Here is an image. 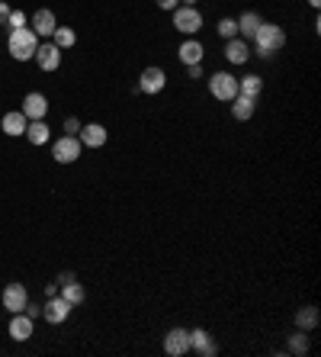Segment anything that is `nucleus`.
<instances>
[{
	"label": "nucleus",
	"instance_id": "nucleus-9",
	"mask_svg": "<svg viewBox=\"0 0 321 357\" xmlns=\"http://www.w3.org/2000/svg\"><path fill=\"white\" fill-rule=\"evenodd\" d=\"M36 65L42 68V71H58V68H61V48H58L55 42H39Z\"/></svg>",
	"mask_w": 321,
	"mask_h": 357
},
{
	"label": "nucleus",
	"instance_id": "nucleus-7",
	"mask_svg": "<svg viewBox=\"0 0 321 357\" xmlns=\"http://www.w3.org/2000/svg\"><path fill=\"white\" fill-rule=\"evenodd\" d=\"M71 302L68 300H61V296H52V300L46 302V306H42V316H46V322L48 325H61V322H68V316H71Z\"/></svg>",
	"mask_w": 321,
	"mask_h": 357
},
{
	"label": "nucleus",
	"instance_id": "nucleus-31",
	"mask_svg": "<svg viewBox=\"0 0 321 357\" xmlns=\"http://www.w3.org/2000/svg\"><path fill=\"white\" fill-rule=\"evenodd\" d=\"M186 75H190L193 81H200V77H202V65H186Z\"/></svg>",
	"mask_w": 321,
	"mask_h": 357
},
{
	"label": "nucleus",
	"instance_id": "nucleus-25",
	"mask_svg": "<svg viewBox=\"0 0 321 357\" xmlns=\"http://www.w3.org/2000/svg\"><path fill=\"white\" fill-rule=\"evenodd\" d=\"M52 42H55L61 52H64V48H74V42H77V32H74L71 26H58L55 32H52Z\"/></svg>",
	"mask_w": 321,
	"mask_h": 357
},
{
	"label": "nucleus",
	"instance_id": "nucleus-5",
	"mask_svg": "<svg viewBox=\"0 0 321 357\" xmlns=\"http://www.w3.org/2000/svg\"><path fill=\"white\" fill-rule=\"evenodd\" d=\"M174 29L184 36H196L202 29V13L196 7H177L174 10Z\"/></svg>",
	"mask_w": 321,
	"mask_h": 357
},
{
	"label": "nucleus",
	"instance_id": "nucleus-32",
	"mask_svg": "<svg viewBox=\"0 0 321 357\" xmlns=\"http://www.w3.org/2000/svg\"><path fill=\"white\" fill-rule=\"evenodd\" d=\"M29 316V319H36V316H42V306H32V302H26V309H23Z\"/></svg>",
	"mask_w": 321,
	"mask_h": 357
},
{
	"label": "nucleus",
	"instance_id": "nucleus-34",
	"mask_svg": "<svg viewBox=\"0 0 321 357\" xmlns=\"http://www.w3.org/2000/svg\"><path fill=\"white\" fill-rule=\"evenodd\" d=\"M309 7H315V10H318V7H321V0H309Z\"/></svg>",
	"mask_w": 321,
	"mask_h": 357
},
{
	"label": "nucleus",
	"instance_id": "nucleus-35",
	"mask_svg": "<svg viewBox=\"0 0 321 357\" xmlns=\"http://www.w3.org/2000/svg\"><path fill=\"white\" fill-rule=\"evenodd\" d=\"M193 3H196V0H184V7H193Z\"/></svg>",
	"mask_w": 321,
	"mask_h": 357
},
{
	"label": "nucleus",
	"instance_id": "nucleus-3",
	"mask_svg": "<svg viewBox=\"0 0 321 357\" xmlns=\"http://www.w3.org/2000/svg\"><path fill=\"white\" fill-rule=\"evenodd\" d=\"M209 94L222 104H231L235 97H238V77L228 75V71H215L209 77Z\"/></svg>",
	"mask_w": 321,
	"mask_h": 357
},
{
	"label": "nucleus",
	"instance_id": "nucleus-14",
	"mask_svg": "<svg viewBox=\"0 0 321 357\" xmlns=\"http://www.w3.org/2000/svg\"><path fill=\"white\" fill-rule=\"evenodd\" d=\"M29 29H32L36 36H42V39H52V32L58 29L55 13H52V10H36V13H32V26Z\"/></svg>",
	"mask_w": 321,
	"mask_h": 357
},
{
	"label": "nucleus",
	"instance_id": "nucleus-28",
	"mask_svg": "<svg viewBox=\"0 0 321 357\" xmlns=\"http://www.w3.org/2000/svg\"><path fill=\"white\" fill-rule=\"evenodd\" d=\"M7 26H10V32H13V29H23L26 26V13H23V10H10Z\"/></svg>",
	"mask_w": 321,
	"mask_h": 357
},
{
	"label": "nucleus",
	"instance_id": "nucleus-33",
	"mask_svg": "<svg viewBox=\"0 0 321 357\" xmlns=\"http://www.w3.org/2000/svg\"><path fill=\"white\" fill-rule=\"evenodd\" d=\"M7 17H10V3L7 0H0V26L7 23Z\"/></svg>",
	"mask_w": 321,
	"mask_h": 357
},
{
	"label": "nucleus",
	"instance_id": "nucleus-21",
	"mask_svg": "<svg viewBox=\"0 0 321 357\" xmlns=\"http://www.w3.org/2000/svg\"><path fill=\"white\" fill-rule=\"evenodd\" d=\"M58 296H61V300H68L71 306H81V302L87 300V290H84L81 283L71 277V280H64V287H61V293H58Z\"/></svg>",
	"mask_w": 321,
	"mask_h": 357
},
{
	"label": "nucleus",
	"instance_id": "nucleus-18",
	"mask_svg": "<svg viewBox=\"0 0 321 357\" xmlns=\"http://www.w3.org/2000/svg\"><path fill=\"white\" fill-rule=\"evenodd\" d=\"M254 113H257V100H251V97H244V94H238L231 100V116L238 122H248Z\"/></svg>",
	"mask_w": 321,
	"mask_h": 357
},
{
	"label": "nucleus",
	"instance_id": "nucleus-17",
	"mask_svg": "<svg viewBox=\"0 0 321 357\" xmlns=\"http://www.w3.org/2000/svg\"><path fill=\"white\" fill-rule=\"evenodd\" d=\"M202 52H206V48H202V42L190 36L184 46H180V52H177V55H180V61H184V65H202Z\"/></svg>",
	"mask_w": 321,
	"mask_h": 357
},
{
	"label": "nucleus",
	"instance_id": "nucleus-16",
	"mask_svg": "<svg viewBox=\"0 0 321 357\" xmlns=\"http://www.w3.org/2000/svg\"><path fill=\"white\" fill-rule=\"evenodd\" d=\"M32 319H29L26 312H13V319H10V338L13 341H29L32 338Z\"/></svg>",
	"mask_w": 321,
	"mask_h": 357
},
{
	"label": "nucleus",
	"instance_id": "nucleus-22",
	"mask_svg": "<svg viewBox=\"0 0 321 357\" xmlns=\"http://www.w3.org/2000/svg\"><path fill=\"white\" fill-rule=\"evenodd\" d=\"M260 90H264V77H260V75L238 77V94H244V97H251V100H257V97H260Z\"/></svg>",
	"mask_w": 321,
	"mask_h": 357
},
{
	"label": "nucleus",
	"instance_id": "nucleus-24",
	"mask_svg": "<svg viewBox=\"0 0 321 357\" xmlns=\"http://www.w3.org/2000/svg\"><path fill=\"white\" fill-rule=\"evenodd\" d=\"M295 325L302 331H312L315 325H318V309H315V306H302V309L295 312Z\"/></svg>",
	"mask_w": 321,
	"mask_h": 357
},
{
	"label": "nucleus",
	"instance_id": "nucleus-26",
	"mask_svg": "<svg viewBox=\"0 0 321 357\" xmlns=\"http://www.w3.org/2000/svg\"><path fill=\"white\" fill-rule=\"evenodd\" d=\"M289 351L293 354H309V335L302 329L295 331V335H289Z\"/></svg>",
	"mask_w": 321,
	"mask_h": 357
},
{
	"label": "nucleus",
	"instance_id": "nucleus-19",
	"mask_svg": "<svg viewBox=\"0 0 321 357\" xmlns=\"http://www.w3.org/2000/svg\"><path fill=\"white\" fill-rule=\"evenodd\" d=\"M29 126V119L23 116V110H13V113H7L3 119H0V129L7 132V135H23Z\"/></svg>",
	"mask_w": 321,
	"mask_h": 357
},
{
	"label": "nucleus",
	"instance_id": "nucleus-20",
	"mask_svg": "<svg viewBox=\"0 0 321 357\" xmlns=\"http://www.w3.org/2000/svg\"><path fill=\"white\" fill-rule=\"evenodd\" d=\"M32 145H46L48 139H52V129L46 126V119H29V126H26V132H23Z\"/></svg>",
	"mask_w": 321,
	"mask_h": 357
},
{
	"label": "nucleus",
	"instance_id": "nucleus-6",
	"mask_svg": "<svg viewBox=\"0 0 321 357\" xmlns=\"http://www.w3.org/2000/svg\"><path fill=\"white\" fill-rule=\"evenodd\" d=\"M164 87H167V75H164V68H157V65L145 68L142 77H138V90H145V94H161Z\"/></svg>",
	"mask_w": 321,
	"mask_h": 357
},
{
	"label": "nucleus",
	"instance_id": "nucleus-13",
	"mask_svg": "<svg viewBox=\"0 0 321 357\" xmlns=\"http://www.w3.org/2000/svg\"><path fill=\"white\" fill-rule=\"evenodd\" d=\"M190 351H196V354H202V357H215L219 354V345L212 341V335L206 329H196V331H190Z\"/></svg>",
	"mask_w": 321,
	"mask_h": 357
},
{
	"label": "nucleus",
	"instance_id": "nucleus-30",
	"mask_svg": "<svg viewBox=\"0 0 321 357\" xmlns=\"http://www.w3.org/2000/svg\"><path fill=\"white\" fill-rule=\"evenodd\" d=\"M155 3H157L161 10H171V13H174V10L180 7V0H155Z\"/></svg>",
	"mask_w": 321,
	"mask_h": 357
},
{
	"label": "nucleus",
	"instance_id": "nucleus-2",
	"mask_svg": "<svg viewBox=\"0 0 321 357\" xmlns=\"http://www.w3.org/2000/svg\"><path fill=\"white\" fill-rule=\"evenodd\" d=\"M36 48H39V36L29 26L13 29V32H10V39H7L10 58H17V61H29V58H36Z\"/></svg>",
	"mask_w": 321,
	"mask_h": 357
},
{
	"label": "nucleus",
	"instance_id": "nucleus-4",
	"mask_svg": "<svg viewBox=\"0 0 321 357\" xmlns=\"http://www.w3.org/2000/svg\"><path fill=\"white\" fill-rule=\"evenodd\" d=\"M81 151H84V145L77 135H61V139L52 145V158H55L58 164H74V161L81 158Z\"/></svg>",
	"mask_w": 321,
	"mask_h": 357
},
{
	"label": "nucleus",
	"instance_id": "nucleus-10",
	"mask_svg": "<svg viewBox=\"0 0 321 357\" xmlns=\"http://www.w3.org/2000/svg\"><path fill=\"white\" fill-rule=\"evenodd\" d=\"M190 351V331L186 329H171L164 335V354L167 357H184Z\"/></svg>",
	"mask_w": 321,
	"mask_h": 357
},
{
	"label": "nucleus",
	"instance_id": "nucleus-15",
	"mask_svg": "<svg viewBox=\"0 0 321 357\" xmlns=\"http://www.w3.org/2000/svg\"><path fill=\"white\" fill-rule=\"evenodd\" d=\"M225 58H228L231 65H244L251 58V42L248 39H225Z\"/></svg>",
	"mask_w": 321,
	"mask_h": 357
},
{
	"label": "nucleus",
	"instance_id": "nucleus-23",
	"mask_svg": "<svg viewBox=\"0 0 321 357\" xmlns=\"http://www.w3.org/2000/svg\"><path fill=\"white\" fill-rule=\"evenodd\" d=\"M260 23H264V17H260V13H241L238 17V32H241V39H251L257 32V29H260Z\"/></svg>",
	"mask_w": 321,
	"mask_h": 357
},
{
	"label": "nucleus",
	"instance_id": "nucleus-27",
	"mask_svg": "<svg viewBox=\"0 0 321 357\" xmlns=\"http://www.w3.org/2000/svg\"><path fill=\"white\" fill-rule=\"evenodd\" d=\"M219 36H222V39H235V36H238V19L222 17V19H219Z\"/></svg>",
	"mask_w": 321,
	"mask_h": 357
},
{
	"label": "nucleus",
	"instance_id": "nucleus-11",
	"mask_svg": "<svg viewBox=\"0 0 321 357\" xmlns=\"http://www.w3.org/2000/svg\"><path fill=\"white\" fill-rule=\"evenodd\" d=\"M77 139H81V145H87V148H103L106 139H110V132H106V126H100V122H87V126H81Z\"/></svg>",
	"mask_w": 321,
	"mask_h": 357
},
{
	"label": "nucleus",
	"instance_id": "nucleus-8",
	"mask_svg": "<svg viewBox=\"0 0 321 357\" xmlns=\"http://www.w3.org/2000/svg\"><path fill=\"white\" fill-rule=\"evenodd\" d=\"M26 302H29V293L23 283H7V287H3V309H7L10 316H13V312H23Z\"/></svg>",
	"mask_w": 321,
	"mask_h": 357
},
{
	"label": "nucleus",
	"instance_id": "nucleus-1",
	"mask_svg": "<svg viewBox=\"0 0 321 357\" xmlns=\"http://www.w3.org/2000/svg\"><path fill=\"white\" fill-rule=\"evenodd\" d=\"M254 52L260 58H270L273 52H283V46H286V29L283 26H276V23H260V29H257L254 36Z\"/></svg>",
	"mask_w": 321,
	"mask_h": 357
},
{
	"label": "nucleus",
	"instance_id": "nucleus-12",
	"mask_svg": "<svg viewBox=\"0 0 321 357\" xmlns=\"http://www.w3.org/2000/svg\"><path fill=\"white\" fill-rule=\"evenodd\" d=\"M23 116L26 119H46V113H48V100H46V94H39V90H32V94H26V100H23Z\"/></svg>",
	"mask_w": 321,
	"mask_h": 357
},
{
	"label": "nucleus",
	"instance_id": "nucleus-29",
	"mask_svg": "<svg viewBox=\"0 0 321 357\" xmlns=\"http://www.w3.org/2000/svg\"><path fill=\"white\" fill-rule=\"evenodd\" d=\"M77 132H81V119L68 116V119H64V135H77Z\"/></svg>",
	"mask_w": 321,
	"mask_h": 357
}]
</instances>
